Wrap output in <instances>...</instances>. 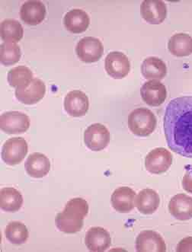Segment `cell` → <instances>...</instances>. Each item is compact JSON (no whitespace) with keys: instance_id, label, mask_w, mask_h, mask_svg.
I'll list each match as a JSON object with an SVG mask.
<instances>
[{"instance_id":"cell-1","label":"cell","mask_w":192,"mask_h":252,"mask_svg":"<svg viewBox=\"0 0 192 252\" xmlns=\"http://www.w3.org/2000/svg\"><path fill=\"white\" fill-rule=\"evenodd\" d=\"M163 121L169 149L182 157L192 158V96H182L170 101Z\"/></svg>"},{"instance_id":"cell-2","label":"cell","mask_w":192,"mask_h":252,"mask_svg":"<svg viewBox=\"0 0 192 252\" xmlns=\"http://www.w3.org/2000/svg\"><path fill=\"white\" fill-rule=\"evenodd\" d=\"M157 118L145 108L133 110L128 116V127L136 136L145 137L154 133L157 127Z\"/></svg>"},{"instance_id":"cell-3","label":"cell","mask_w":192,"mask_h":252,"mask_svg":"<svg viewBox=\"0 0 192 252\" xmlns=\"http://www.w3.org/2000/svg\"><path fill=\"white\" fill-rule=\"evenodd\" d=\"M28 151L29 146L24 138H11L2 146V158L7 165H19L27 155Z\"/></svg>"},{"instance_id":"cell-4","label":"cell","mask_w":192,"mask_h":252,"mask_svg":"<svg viewBox=\"0 0 192 252\" xmlns=\"http://www.w3.org/2000/svg\"><path fill=\"white\" fill-rule=\"evenodd\" d=\"M30 126V119L25 113L8 111L0 117V128L8 134L26 133Z\"/></svg>"},{"instance_id":"cell-5","label":"cell","mask_w":192,"mask_h":252,"mask_svg":"<svg viewBox=\"0 0 192 252\" xmlns=\"http://www.w3.org/2000/svg\"><path fill=\"white\" fill-rule=\"evenodd\" d=\"M76 52L80 61L90 63L101 59L104 53V47L99 39L85 37L78 42Z\"/></svg>"},{"instance_id":"cell-6","label":"cell","mask_w":192,"mask_h":252,"mask_svg":"<svg viewBox=\"0 0 192 252\" xmlns=\"http://www.w3.org/2000/svg\"><path fill=\"white\" fill-rule=\"evenodd\" d=\"M172 164V153L162 147L152 150L145 158L146 169L154 175L165 173L169 169Z\"/></svg>"},{"instance_id":"cell-7","label":"cell","mask_w":192,"mask_h":252,"mask_svg":"<svg viewBox=\"0 0 192 252\" xmlns=\"http://www.w3.org/2000/svg\"><path fill=\"white\" fill-rule=\"evenodd\" d=\"M84 143L92 151H101L110 143V133L108 128L101 124L90 125L84 132Z\"/></svg>"},{"instance_id":"cell-8","label":"cell","mask_w":192,"mask_h":252,"mask_svg":"<svg viewBox=\"0 0 192 252\" xmlns=\"http://www.w3.org/2000/svg\"><path fill=\"white\" fill-rule=\"evenodd\" d=\"M105 69L113 79H124L130 72V61L123 53L114 51L109 53L105 58Z\"/></svg>"},{"instance_id":"cell-9","label":"cell","mask_w":192,"mask_h":252,"mask_svg":"<svg viewBox=\"0 0 192 252\" xmlns=\"http://www.w3.org/2000/svg\"><path fill=\"white\" fill-rule=\"evenodd\" d=\"M46 86L41 79H32L29 84L22 88L15 89V97L20 102L25 104H37L44 97Z\"/></svg>"},{"instance_id":"cell-10","label":"cell","mask_w":192,"mask_h":252,"mask_svg":"<svg viewBox=\"0 0 192 252\" xmlns=\"http://www.w3.org/2000/svg\"><path fill=\"white\" fill-rule=\"evenodd\" d=\"M142 99L152 107L160 106L166 99V88L158 80H150L140 89Z\"/></svg>"},{"instance_id":"cell-11","label":"cell","mask_w":192,"mask_h":252,"mask_svg":"<svg viewBox=\"0 0 192 252\" xmlns=\"http://www.w3.org/2000/svg\"><path fill=\"white\" fill-rule=\"evenodd\" d=\"M89 107L90 101L88 96L79 90L69 92L64 99V109L68 115L75 118L86 115Z\"/></svg>"},{"instance_id":"cell-12","label":"cell","mask_w":192,"mask_h":252,"mask_svg":"<svg viewBox=\"0 0 192 252\" xmlns=\"http://www.w3.org/2000/svg\"><path fill=\"white\" fill-rule=\"evenodd\" d=\"M136 250L138 252H165V241L158 232L145 230L140 232L136 240Z\"/></svg>"},{"instance_id":"cell-13","label":"cell","mask_w":192,"mask_h":252,"mask_svg":"<svg viewBox=\"0 0 192 252\" xmlns=\"http://www.w3.org/2000/svg\"><path fill=\"white\" fill-rule=\"evenodd\" d=\"M140 14L148 23L160 25L166 18V5L160 0H145L140 5Z\"/></svg>"},{"instance_id":"cell-14","label":"cell","mask_w":192,"mask_h":252,"mask_svg":"<svg viewBox=\"0 0 192 252\" xmlns=\"http://www.w3.org/2000/svg\"><path fill=\"white\" fill-rule=\"evenodd\" d=\"M109 232L102 227H92L86 232L85 244L89 250L93 252H105L111 246Z\"/></svg>"},{"instance_id":"cell-15","label":"cell","mask_w":192,"mask_h":252,"mask_svg":"<svg viewBox=\"0 0 192 252\" xmlns=\"http://www.w3.org/2000/svg\"><path fill=\"white\" fill-rule=\"evenodd\" d=\"M169 211L178 220H189L192 219V197L185 193L175 195L169 202Z\"/></svg>"},{"instance_id":"cell-16","label":"cell","mask_w":192,"mask_h":252,"mask_svg":"<svg viewBox=\"0 0 192 252\" xmlns=\"http://www.w3.org/2000/svg\"><path fill=\"white\" fill-rule=\"evenodd\" d=\"M136 193L128 187H121L117 189L111 195V205L121 214H128L134 208Z\"/></svg>"},{"instance_id":"cell-17","label":"cell","mask_w":192,"mask_h":252,"mask_svg":"<svg viewBox=\"0 0 192 252\" xmlns=\"http://www.w3.org/2000/svg\"><path fill=\"white\" fill-rule=\"evenodd\" d=\"M20 18L29 26H37L44 21L46 16L45 5L37 0L27 1L20 9Z\"/></svg>"},{"instance_id":"cell-18","label":"cell","mask_w":192,"mask_h":252,"mask_svg":"<svg viewBox=\"0 0 192 252\" xmlns=\"http://www.w3.org/2000/svg\"><path fill=\"white\" fill-rule=\"evenodd\" d=\"M25 168L29 176L35 178H44L50 172L51 162L42 153H34L28 157Z\"/></svg>"},{"instance_id":"cell-19","label":"cell","mask_w":192,"mask_h":252,"mask_svg":"<svg viewBox=\"0 0 192 252\" xmlns=\"http://www.w3.org/2000/svg\"><path fill=\"white\" fill-rule=\"evenodd\" d=\"M64 26L73 34L86 32L90 24V16L82 9H72L64 16Z\"/></svg>"},{"instance_id":"cell-20","label":"cell","mask_w":192,"mask_h":252,"mask_svg":"<svg viewBox=\"0 0 192 252\" xmlns=\"http://www.w3.org/2000/svg\"><path fill=\"white\" fill-rule=\"evenodd\" d=\"M160 198L158 193L153 189H143L135 199V206L141 214L151 215L158 209Z\"/></svg>"},{"instance_id":"cell-21","label":"cell","mask_w":192,"mask_h":252,"mask_svg":"<svg viewBox=\"0 0 192 252\" xmlns=\"http://www.w3.org/2000/svg\"><path fill=\"white\" fill-rule=\"evenodd\" d=\"M141 72L143 77L149 80H161L166 76V65L160 58L150 57L143 61Z\"/></svg>"},{"instance_id":"cell-22","label":"cell","mask_w":192,"mask_h":252,"mask_svg":"<svg viewBox=\"0 0 192 252\" xmlns=\"http://www.w3.org/2000/svg\"><path fill=\"white\" fill-rule=\"evenodd\" d=\"M169 51L178 58L189 57L192 54V37L185 33L174 34L168 44Z\"/></svg>"},{"instance_id":"cell-23","label":"cell","mask_w":192,"mask_h":252,"mask_svg":"<svg viewBox=\"0 0 192 252\" xmlns=\"http://www.w3.org/2000/svg\"><path fill=\"white\" fill-rule=\"evenodd\" d=\"M23 204L22 193L13 188H5L0 192V207L5 212L15 213Z\"/></svg>"},{"instance_id":"cell-24","label":"cell","mask_w":192,"mask_h":252,"mask_svg":"<svg viewBox=\"0 0 192 252\" xmlns=\"http://www.w3.org/2000/svg\"><path fill=\"white\" fill-rule=\"evenodd\" d=\"M89 213V204L82 198H73L67 202L61 216L75 221H83Z\"/></svg>"},{"instance_id":"cell-25","label":"cell","mask_w":192,"mask_h":252,"mask_svg":"<svg viewBox=\"0 0 192 252\" xmlns=\"http://www.w3.org/2000/svg\"><path fill=\"white\" fill-rule=\"evenodd\" d=\"M0 31L1 37L5 42L17 43L23 37V28L15 19H8L2 22Z\"/></svg>"},{"instance_id":"cell-26","label":"cell","mask_w":192,"mask_h":252,"mask_svg":"<svg viewBox=\"0 0 192 252\" xmlns=\"http://www.w3.org/2000/svg\"><path fill=\"white\" fill-rule=\"evenodd\" d=\"M5 235L10 243L21 245L27 242L29 233L25 224L19 221H13L7 225Z\"/></svg>"},{"instance_id":"cell-27","label":"cell","mask_w":192,"mask_h":252,"mask_svg":"<svg viewBox=\"0 0 192 252\" xmlns=\"http://www.w3.org/2000/svg\"><path fill=\"white\" fill-rule=\"evenodd\" d=\"M8 82L12 87L22 88L29 84L33 79L32 70L26 66H19L8 72Z\"/></svg>"},{"instance_id":"cell-28","label":"cell","mask_w":192,"mask_h":252,"mask_svg":"<svg viewBox=\"0 0 192 252\" xmlns=\"http://www.w3.org/2000/svg\"><path fill=\"white\" fill-rule=\"evenodd\" d=\"M21 49L16 43L5 42L0 48V61L4 66H9L20 61Z\"/></svg>"},{"instance_id":"cell-29","label":"cell","mask_w":192,"mask_h":252,"mask_svg":"<svg viewBox=\"0 0 192 252\" xmlns=\"http://www.w3.org/2000/svg\"><path fill=\"white\" fill-rule=\"evenodd\" d=\"M56 226L61 232L67 234L76 233L83 229L84 222L83 221H75L70 219L63 217L61 214L56 216Z\"/></svg>"},{"instance_id":"cell-30","label":"cell","mask_w":192,"mask_h":252,"mask_svg":"<svg viewBox=\"0 0 192 252\" xmlns=\"http://www.w3.org/2000/svg\"><path fill=\"white\" fill-rule=\"evenodd\" d=\"M186 172L182 179L183 189L189 193H192V166H186Z\"/></svg>"},{"instance_id":"cell-31","label":"cell","mask_w":192,"mask_h":252,"mask_svg":"<svg viewBox=\"0 0 192 252\" xmlns=\"http://www.w3.org/2000/svg\"><path fill=\"white\" fill-rule=\"evenodd\" d=\"M178 252H192V237L184 238L178 244L176 248Z\"/></svg>"}]
</instances>
